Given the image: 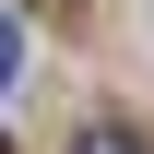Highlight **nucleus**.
I'll return each mask as SVG.
<instances>
[{
  "label": "nucleus",
  "instance_id": "nucleus-1",
  "mask_svg": "<svg viewBox=\"0 0 154 154\" xmlns=\"http://www.w3.org/2000/svg\"><path fill=\"white\" fill-rule=\"evenodd\" d=\"M71 154H142V131H83Z\"/></svg>",
  "mask_w": 154,
  "mask_h": 154
},
{
  "label": "nucleus",
  "instance_id": "nucleus-2",
  "mask_svg": "<svg viewBox=\"0 0 154 154\" xmlns=\"http://www.w3.org/2000/svg\"><path fill=\"white\" fill-rule=\"evenodd\" d=\"M12 71H24V24L0 12V83H12Z\"/></svg>",
  "mask_w": 154,
  "mask_h": 154
},
{
  "label": "nucleus",
  "instance_id": "nucleus-3",
  "mask_svg": "<svg viewBox=\"0 0 154 154\" xmlns=\"http://www.w3.org/2000/svg\"><path fill=\"white\" fill-rule=\"evenodd\" d=\"M0 154H12V142H0Z\"/></svg>",
  "mask_w": 154,
  "mask_h": 154
}]
</instances>
